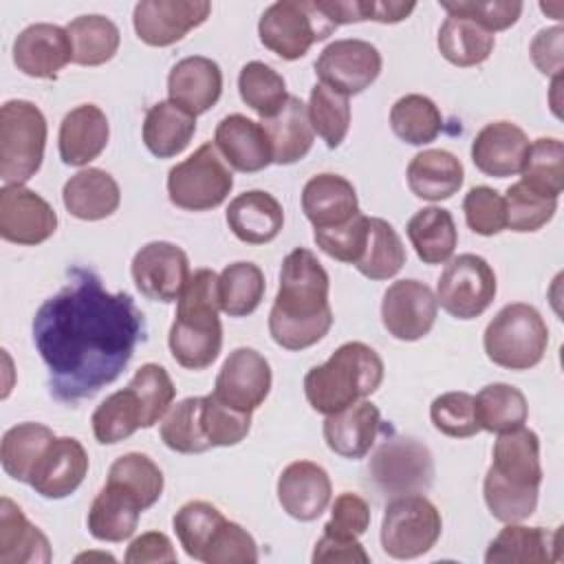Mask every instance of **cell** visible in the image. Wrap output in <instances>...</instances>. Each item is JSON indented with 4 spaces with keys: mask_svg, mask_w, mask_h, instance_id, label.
I'll use <instances>...</instances> for the list:
<instances>
[{
    "mask_svg": "<svg viewBox=\"0 0 564 564\" xmlns=\"http://www.w3.org/2000/svg\"><path fill=\"white\" fill-rule=\"evenodd\" d=\"M145 337V317L134 300L104 289L99 275L75 267L68 282L33 317V344L48 368L57 401L77 403L112 383Z\"/></svg>",
    "mask_w": 564,
    "mask_h": 564,
    "instance_id": "6da1fadb",
    "label": "cell"
},
{
    "mask_svg": "<svg viewBox=\"0 0 564 564\" xmlns=\"http://www.w3.org/2000/svg\"><path fill=\"white\" fill-rule=\"evenodd\" d=\"M330 280L317 256L293 249L280 269V286L269 313V333L286 350H304L324 339L333 326Z\"/></svg>",
    "mask_w": 564,
    "mask_h": 564,
    "instance_id": "7a4b0ae2",
    "label": "cell"
},
{
    "mask_svg": "<svg viewBox=\"0 0 564 564\" xmlns=\"http://www.w3.org/2000/svg\"><path fill=\"white\" fill-rule=\"evenodd\" d=\"M542 482L540 438L529 427L498 434L494 460L482 482L489 513L500 522H522L533 516Z\"/></svg>",
    "mask_w": 564,
    "mask_h": 564,
    "instance_id": "3957f363",
    "label": "cell"
},
{
    "mask_svg": "<svg viewBox=\"0 0 564 564\" xmlns=\"http://www.w3.org/2000/svg\"><path fill=\"white\" fill-rule=\"evenodd\" d=\"M218 275L212 269L189 273L176 300V315L167 335L174 361L187 370L209 368L223 348Z\"/></svg>",
    "mask_w": 564,
    "mask_h": 564,
    "instance_id": "277c9868",
    "label": "cell"
},
{
    "mask_svg": "<svg viewBox=\"0 0 564 564\" xmlns=\"http://www.w3.org/2000/svg\"><path fill=\"white\" fill-rule=\"evenodd\" d=\"M383 381V361L364 341L341 344L322 366L304 377V394L319 414H335L366 397Z\"/></svg>",
    "mask_w": 564,
    "mask_h": 564,
    "instance_id": "5b68a950",
    "label": "cell"
},
{
    "mask_svg": "<svg viewBox=\"0 0 564 564\" xmlns=\"http://www.w3.org/2000/svg\"><path fill=\"white\" fill-rule=\"evenodd\" d=\"M487 357L507 370L538 366L549 346V328L538 308L524 302L502 306L485 328Z\"/></svg>",
    "mask_w": 564,
    "mask_h": 564,
    "instance_id": "8992f818",
    "label": "cell"
},
{
    "mask_svg": "<svg viewBox=\"0 0 564 564\" xmlns=\"http://www.w3.org/2000/svg\"><path fill=\"white\" fill-rule=\"evenodd\" d=\"M337 29L322 0H280L264 9L258 22L260 42L278 57L293 62L308 53L315 42Z\"/></svg>",
    "mask_w": 564,
    "mask_h": 564,
    "instance_id": "52a82bcc",
    "label": "cell"
},
{
    "mask_svg": "<svg viewBox=\"0 0 564 564\" xmlns=\"http://www.w3.org/2000/svg\"><path fill=\"white\" fill-rule=\"evenodd\" d=\"M46 119L26 99H9L0 108V178L4 185H24L42 165Z\"/></svg>",
    "mask_w": 564,
    "mask_h": 564,
    "instance_id": "ba28073f",
    "label": "cell"
},
{
    "mask_svg": "<svg viewBox=\"0 0 564 564\" xmlns=\"http://www.w3.org/2000/svg\"><path fill=\"white\" fill-rule=\"evenodd\" d=\"M231 187L234 174L212 141L167 172V196L172 205L187 212H207L223 205Z\"/></svg>",
    "mask_w": 564,
    "mask_h": 564,
    "instance_id": "9c48e42d",
    "label": "cell"
},
{
    "mask_svg": "<svg viewBox=\"0 0 564 564\" xmlns=\"http://www.w3.org/2000/svg\"><path fill=\"white\" fill-rule=\"evenodd\" d=\"M441 531V513L423 494H401L383 511L381 546L394 560H414L432 551Z\"/></svg>",
    "mask_w": 564,
    "mask_h": 564,
    "instance_id": "30bf717a",
    "label": "cell"
},
{
    "mask_svg": "<svg viewBox=\"0 0 564 564\" xmlns=\"http://www.w3.org/2000/svg\"><path fill=\"white\" fill-rule=\"evenodd\" d=\"M496 273L476 253H460L447 262L436 284V302L456 319L482 315L496 297Z\"/></svg>",
    "mask_w": 564,
    "mask_h": 564,
    "instance_id": "8fae6325",
    "label": "cell"
},
{
    "mask_svg": "<svg viewBox=\"0 0 564 564\" xmlns=\"http://www.w3.org/2000/svg\"><path fill=\"white\" fill-rule=\"evenodd\" d=\"M370 476L386 494H421L434 478L432 454L414 438H388L370 460Z\"/></svg>",
    "mask_w": 564,
    "mask_h": 564,
    "instance_id": "7c38bea8",
    "label": "cell"
},
{
    "mask_svg": "<svg viewBox=\"0 0 564 564\" xmlns=\"http://www.w3.org/2000/svg\"><path fill=\"white\" fill-rule=\"evenodd\" d=\"M381 73V53L357 37L330 42L315 62L319 84L350 97L364 93Z\"/></svg>",
    "mask_w": 564,
    "mask_h": 564,
    "instance_id": "4fadbf2b",
    "label": "cell"
},
{
    "mask_svg": "<svg viewBox=\"0 0 564 564\" xmlns=\"http://www.w3.org/2000/svg\"><path fill=\"white\" fill-rule=\"evenodd\" d=\"M130 271L141 295L152 302H174L189 280V260L174 242L154 240L134 253Z\"/></svg>",
    "mask_w": 564,
    "mask_h": 564,
    "instance_id": "5bb4252c",
    "label": "cell"
},
{
    "mask_svg": "<svg viewBox=\"0 0 564 564\" xmlns=\"http://www.w3.org/2000/svg\"><path fill=\"white\" fill-rule=\"evenodd\" d=\"M438 313L432 289L419 280H397L381 300V322L399 341H416L425 337Z\"/></svg>",
    "mask_w": 564,
    "mask_h": 564,
    "instance_id": "9a60e30c",
    "label": "cell"
},
{
    "mask_svg": "<svg viewBox=\"0 0 564 564\" xmlns=\"http://www.w3.org/2000/svg\"><path fill=\"white\" fill-rule=\"evenodd\" d=\"M209 13L207 0H143L134 7L132 24L148 46H170L200 26Z\"/></svg>",
    "mask_w": 564,
    "mask_h": 564,
    "instance_id": "2e32d148",
    "label": "cell"
},
{
    "mask_svg": "<svg viewBox=\"0 0 564 564\" xmlns=\"http://www.w3.org/2000/svg\"><path fill=\"white\" fill-rule=\"evenodd\" d=\"M57 229V214L37 192L24 185L0 189V236L15 245H40Z\"/></svg>",
    "mask_w": 564,
    "mask_h": 564,
    "instance_id": "e0dca14e",
    "label": "cell"
},
{
    "mask_svg": "<svg viewBox=\"0 0 564 564\" xmlns=\"http://www.w3.org/2000/svg\"><path fill=\"white\" fill-rule=\"evenodd\" d=\"M271 381L269 361L258 350L240 346L225 359L214 383V394L236 410L253 412L269 397Z\"/></svg>",
    "mask_w": 564,
    "mask_h": 564,
    "instance_id": "ac0fdd59",
    "label": "cell"
},
{
    "mask_svg": "<svg viewBox=\"0 0 564 564\" xmlns=\"http://www.w3.org/2000/svg\"><path fill=\"white\" fill-rule=\"evenodd\" d=\"M88 474V454L73 436H55L37 458L29 485L48 500L70 496Z\"/></svg>",
    "mask_w": 564,
    "mask_h": 564,
    "instance_id": "d6986e66",
    "label": "cell"
},
{
    "mask_svg": "<svg viewBox=\"0 0 564 564\" xmlns=\"http://www.w3.org/2000/svg\"><path fill=\"white\" fill-rule=\"evenodd\" d=\"M68 62H73V44L68 31L57 24H31L13 42V64L29 77L55 79Z\"/></svg>",
    "mask_w": 564,
    "mask_h": 564,
    "instance_id": "ffe728a7",
    "label": "cell"
},
{
    "mask_svg": "<svg viewBox=\"0 0 564 564\" xmlns=\"http://www.w3.org/2000/svg\"><path fill=\"white\" fill-rule=\"evenodd\" d=\"M330 494L333 487L326 469L313 460H295L278 478V500L300 522L319 518L330 502Z\"/></svg>",
    "mask_w": 564,
    "mask_h": 564,
    "instance_id": "44dd1931",
    "label": "cell"
},
{
    "mask_svg": "<svg viewBox=\"0 0 564 564\" xmlns=\"http://www.w3.org/2000/svg\"><path fill=\"white\" fill-rule=\"evenodd\" d=\"M529 145L522 128L511 121H494L474 137L471 161L482 174L507 178L520 174Z\"/></svg>",
    "mask_w": 564,
    "mask_h": 564,
    "instance_id": "7402d4cb",
    "label": "cell"
},
{
    "mask_svg": "<svg viewBox=\"0 0 564 564\" xmlns=\"http://www.w3.org/2000/svg\"><path fill=\"white\" fill-rule=\"evenodd\" d=\"M214 145L225 163L238 172H260L273 163L271 143L262 123L245 115H227L214 132Z\"/></svg>",
    "mask_w": 564,
    "mask_h": 564,
    "instance_id": "603a6c76",
    "label": "cell"
},
{
    "mask_svg": "<svg viewBox=\"0 0 564 564\" xmlns=\"http://www.w3.org/2000/svg\"><path fill=\"white\" fill-rule=\"evenodd\" d=\"M302 212L315 229L346 225L359 214L357 192L352 183L339 174H315L302 189Z\"/></svg>",
    "mask_w": 564,
    "mask_h": 564,
    "instance_id": "cb8c5ba5",
    "label": "cell"
},
{
    "mask_svg": "<svg viewBox=\"0 0 564 564\" xmlns=\"http://www.w3.org/2000/svg\"><path fill=\"white\" fill-rule=\"evenodd\" d=\"M108 137L110 126L106 112L95 104H82L66 112L59 123V159L73 167L88 165L106 150Z\"/></svg>",
    "mask_w": 564,
    "mask_h": 564,
    "instance_id": "d4e9b609",
    "label": "cell"
},
{
    "mask_svg": "<svg viewBox=\"0 0 564 564\" xmlns=\"http://www.w3.org/2000/svg\"><path fill=\"white\" fill-rule=\"evenodd\" d=\"M223 93V73L220 66L203 55L183 57L176 62L167 75V95L170 101L183 106L192 115H203Z\"/></svg>",
    "mask_w": 564,
    "mask_h": 564,
    "instance_id": "484cf974",
    "label": "cell"
},
{
    "mask_svg": "<svg viewBox=\"0 0 564 564\" xmlns=\"http://www.w3.org/2000/svg\"><path fill=\"white\" fill-rule=\"evenodd\" d=\"M381 425L379 408L366 399L328 414L324 421V441L341 458H364L377 441Z\"/></svg>",
    "mask_w": 564,
    "mask_h": 564,
    "instance_id": "4316f807",
    "label": "cell"
},
{
    "mask_svg": "<svg viewBox=\"0 0 564 564\" xmlns=\"http://www.w3.org/2000/svg\"><path fill=\"white\" fill-rule=\"evenodd\" d=\"M225 218L234 236L247 245L271 242L284 225L280 200L262 189H249L231 198Z\"/></svg>",
    "mask_w": 564,
    "mask_h": 564,
    "instance_id": "83f0119b",
    "label": "cell"
},
{
    "mask_svg": "<svg viewBox=\"0 0 564 564\" xmlns=\"http://www.w3.org/2000/svg\"><path fill=\"white\" fill-rule=\"evenodd\" d=\"M141 511L145 509L130 489L106 480L88 509V531L101 542H123L137 531Z\"/></svg>",
    "mask_w": 564,
    "mask_h": 564,
    "instance_id": "f1b7e54d",
    "label": "cell"
},
{
    "mask_svg": "<svg viewBox=\"0 0 564 564\" xmlns=\"http://www.w3.org/2000/svg\"><path fill=\"white\" fill-rule=\"evenodd\" d=\"M560 529L546 531L542 527H524L507 522V527L489 542L487 564H544L557 560Z\"/></svg>",
    "mask_w": 564,
    "mask_h": 564,
    "instance_id": "f546056e",
    "label": "cell"
},
{
    "mask_svg": "<svg viewBox=\"0 0 564 564\" xmlns=\"http://www.w3.org/2000/svg\"><path fill=\"white\" fill-rule=\"evenodd\" d=\"M62 200L70 216L79 220H101L117 212L121 189L106 170L86 167L64 183Z\"/></svg>",
    "mask_w": 564,
    "mask_h": 564,
    "instance_id": "4dcf8cb0",
    "label": "cell"
},
{
    "mask_svg": "<svg viewBox=\"0 0 564 564\" xmlns=\"http://www.w3.org/2000/svg\"><path fill=\"white\" fill-rule=\"evenodd\" d=\"M53 551L48 538L26 520L22 509L0 500V564H48Z\"/></svg>",
    "mask_w": 564,
    "mask_h": 564,
    "instance_id": "1f68e13d",
    "label": "cell"
},
{
    "mask_svg": "<svg viewBox=\"0 0 564 564\" xmlns=\"http://www.w3.org/2000/svg\"><path fill=\"white\" fill-rule=\"evenodd\" d=\"M260 123L269 137L273 163L291 165L311 152L315 132L308 119V108L300 97L291 95L275 117L262 119Z\"/></svg>",
    "mask_w": 564,
    "mask_h": 564,
    "instance_id": "d6a6232c",
    "label": "cell"
},
{
    "mask_svg": "<svg viewBox=\"0 0 564 564\" xmlns=\"http://www.w3.org/2000/svg\"><path fill=\"white\" fill-rule=\"evenodd\" d=\"M405 176L408 187L416 198L438 203L460 189L465 170L447 150H423L412 156Z\"/></svg>",
    "mask_w": 564,
    "mask_h": 564,
    "instance_id": "836d02e7",
    "label": "cell"
},
{
    "mask_svg": "<svg viewBox=\"0 0 564 564\" xmlns=\"http://www.w3.org/2000/svg\"><path fill=\"white\" fill-rule=\"evenodd\" d=\"M196 132V115L165 99L148 108L143 119V143L159 159L181 154Z\"/></svg>",
    "mask_w": 564,
    "mask_h": 564,
    "instance_id": "e575fe53",
    "label": "cell"
},
{
    "mask_svg": "<svg viewBox=\"0 0 564 564\" xmlns=\"http://www.w3.org/2000/svg\"><path fill=\"white\" fill-rule=\"evenodd\" d=\"M408 238L425 264H443L458 245L454 218L443 207H423L408 220Z\"/></svg>",
    "mask_w": 564,
    "mask_h": 564,
    "instance_id": "d590c367",
    "label": "cell"
},
{
    "mask_svg": "<svg viewBox=\"0 0 564 564\" xmlns=\"http://www.w3.org/2000/svg\"><path fill=\"white\" fill-rule=\"evenodd\" d=\"M476 423L485 432H511L527 423V397L509 383H489L474 397Z\"/></svg>",
    "mask_w": 564,
    "mask_h": 564,
    "instance_id": "8d00e7d4",
    "label": "cell"
},
{
    "mask_svg": "<svg viewBox=\"0 0 564 564\" xmlns=\"http://www.w3.org/2000/svg\"><path fill=\"white\" fill-rule=\"evenodd\" d=\"M73 44V62L79 66H99L119 51L121 33L106 15H79L66 26Z\"/></svg>",
    "mask_w": 564,
    "mask_h": 564,
    "instance_id": "74e56055",
    "label": "cell"
},
{
    "mask_svg": "<svg viewBox=\"0 0 564 564\" xmlns=\"http://www.w3.org/2000/svg\"><path fill=\"white\" fill-rule=\"evenodd\" d=\"M441 55L454 66H476L489 59L494 51V33L485 31L467 18L447 15L436 37Z\"/></svg>",
    "mask_w": 564,
    "mask_h": 564,
    "instance_id": "f35d334b",
    "label": "cell"
},
{
    "mask_svg": "<svg viewBox=\"0 0 564 564\" xmlns=\"http://www.w3.org/2000/svg\"><path fill=\"white\" fill-rule=\"evenodd\" d=\"M53 438L55 434L51 427L31 421L18 423L11 430H7L0 445V463L7 476L29 485L37 458Z\"/></svg>",
    "mask_w": 564,
    "mask_h": 564,
    "instance_id": "ab89813d",
    "label": "cell"
},
{
    "mask_svg": "<svg viewBox=\"0 0 564 564\" xmlns=\"http://www.w3.org/2000/svg\"><path fill=\"white\" fill-rule=\"evenodd\" d=\"M405 264V247L397 229L383 218H368V238L355 269L370 280L394 278Z\"/></svg>",
    "mask_w": 564,
    "mask_h": 564,
    "instance_id": "60d3db41",
    "label": "cell"
},
{
    "mask_svg": "<svg viewBox=\"0 0 564 564\" xmlns=\"http://www.w3.org/2000/svg\"><path fill=\"white\" fill-rule=\"evenodd\" d=\"M264 289V273L258 264L245 260L227 264L218 275L220 311L229 317H247L260 306Z\"/></svg>",
    "mask_w": 564,
    "mask_h": 564,
    "instance_id": "b9f144b4",
    "label": "cell"
},
{
    "mask_svg": "<svg viewBox=\"0 0 564 564\" xmlns=\"http://www.w3.org/2000/svg\"><path fill=\"white\" fill-rule=\"evenodd\" d=\"M390 126L401 141L410 145H425L441 134L443 117L438 106L430 97L412 93V95L399 97L392 104Z\"/></svg>",
    "mask_w": 564,
    "mask_h": 564,
    "instance_id": "7bdbcfd3",
    "label": "cell"
},
{
    "mask_svg": "<svg viewBox=\"0 0 564 564\" xmlns=\"http://www.w3.org/2000/svg\"><path fill=\"white\" fill-rule=\"evenodd\" d=\"M93 434L101 445H115L132 436L143 427V412L134 390L128 386L123 390L106 397L93 412Z\"/></svg>",
    "mask_w": 564,
    "mask_h": 564,
    "instance_id": "ee69618b",
    "label": "cell"
},
{
    "mask_svg": "<svg viewBox=\"0 0 564 564\" xmlns=\"http://www.w3.org/2000/svg\"><path fill=\"white\" fill-rule=\"evenodd\" d=\"M238 93L240 99L262 119L275 117L291 97L286 93L284 77L264 62H247L240 68Z\"/></svg>",
    "mask_w": 564,
    "mask_h": 564,
    "instance_id": "f6af8a7d",
    "label": "cell"
},
{
    "mask_svg": "<svg viewBox=\"0 0 564 564\" xmlns=\"http://www.w3.org/2000/svg\"><path fill=\"white\" fill-rule=\"evenodd\" d=\"M522 183L531 189L557 198L564 189V145L555 137H540L529 145L520 170Z\"/></svg>",
    "mask_w": 564,
    "mask_h": 564,
    "instance_id": "bcb514c9",
    "label": "cell"
},
{
    "mask_svg": "<svg viewBox=\"0 0 564 564\" xmlns=\"http://www.w3.org/2000/svg\"><path fill=\"white\" fill-rule=\"evenodd\" d=\"M200 401L203 397H187L172 405L161 421V441L178 454H203L212 449L200 423Z\"/></svg>",
    "mask_w": 564,
    "mask_h": 564,
    "instance_id": "7dc6e473",
    "label": "cell"
},
{
    "mask_svg": "<svg viewBox=\"0 0 564 564\" xmlns=\"http://www.w3.org/2000/svg\"><path fill=\"white\" fill-rule=\"evenodd\" d=\"M225 522V516L218 507L205 500H189L174 513V531L183 551L192 560H203L214 533Z\"/></svg>",
    "mask_w": 564,
    "mask_h": 564,
    "instance_id": "c3c4849f",
    "label": "cell"
},
{
    "mask_svg": "<svg viewBox=\"0 0 564 564\" xmlns=\"http://www.w3.org/2000/svg\"><path fill=\"white\" fill-rule=\"evenodd\" d=\"M306 108L313 132H317L328 148H339L350 128L348 97L324 84H315Z\"/></svg>",
    "mask_w": 564,
    "mask_h": 564,
    "instance_id": "681fc988",
    "label": "cell"
},
{
    "mask_svg": "<svg viewBox=\"0 0 564 564\" xmlns=\"http://www.w3.org/2000/svg\"><path fill=\"white\" fill-rule=\"evenodd\" d=\"M108 480L130 489L143 505L150 509L163 494V471L159 465L141 452H128L119 456L108 471Z\"/></svg>",
    "mask_w": 564,
    "mask_h": 564,
    "instance_id": "f907efd6",
    "label": "cell"
},
{
    "mask_svg": "<svg viewBox=\"0 0 564 564\" xmlns=\"http://www.w3.org/2000/svg\"><path fill=\"white\" fill-rule=\"evenodd\" d=\"M502 198H505L507 227L518 234L542 229L555 216V209H557V198L544 196L531 189L529 185H524L522 181L513 183Z\"/></svg>",
    "mask_w": 564,
    "mask_h": 564,
    "instance_id": "816d5d0a",
    "label": "cell"
},
{
    "mask_svg": "<svg viewBox=\"0 0 564 564\" xmlns=\"http://www.w3.org/2000/svg\"><path fill=\"white\" fill-rule=\"evenodd\" d=\"M128 386L134 390L141 403L143 427H152L154 423H159L167 414L176 397V388L167 370L159 364H143Z\"/></svg>",
    "mask_w": 564,
    "mask_h": 564,
    "instance_id": "f5cc1de1",
    "label": "cell"
},
{
    "mask_svg": "<svg viewBox=\"0 0 564 564\" xmlns=\"http://www.w3.org/2000/svg\"><path fill=\"white\" fill-rule=\"evenodd\" d=\"M200 423L212 447H231L249 434L251 412L236 410L212 392L200 401Z\"/></svg>",
    "mask_w": 564,
    "mask_h": 564,
    "instance_id": "db71d44e",
    "label": "cell"
},
{
    "mask_svg": "<svg viewBox=\"0 0 564 564\" xmlns=\"http://www.w3.org/2000/svg\"><path fill=\"white\" fill-rule=\"evenodd\" d=\"M434 427L452 438H469L480 432L474 414V397L469 392H445L430 405Z\"/></svg>",
    "mask_w": 564,
    "mask_h": 564,
    "instance_id": "11a10c76",
    "label": "cell"
},
{
    "mask_svg": "<svg viewBox=\"0 0 564 564\" xmlns=\"http://www.w3.org/2000/svg\"><path fill=\"white\" fill-rule=\"evenodd\" d=\"M328 15L337 26L350 22L375 20L383 24H397L414 11V2H381V0H322Z\"/></svg>",
    "mask_w": 564,
    "mask_h": 564,
    "instance_id": "9f6ffc18",
    "label": "cell"
},
{
    "mask_svg": "<svg viewBox=\"0 0 564 564\" xmlns=\"http://www.w3.org/2000/svg\"><path fill=\"white\" fill-rule=\"evenodd\" d=\"M441 7L447 15L467 18L489 33L513 26L522 13V2L518 0H452L441 2Z\"/></svg>",
    "mask_w": 564,
    "mask_h": 564,
    "instance_id": "6f0895ef",
    "label": "cell"
},
{
    "mask_svg": "<svg viewBox=\"0 0 564 564\" xmlns=\"http://www.w3.org/2000/svg\"><path fill=\"white\" fill-rule=\"evenodd\" d=\"M205 564H253L258 562V544L253 535L238 522L225 518L214 533L203 560Z\"/></svg>",
    "mask_w": 564,
    "mask_h": 564,
    "instance_id": "680465c9",
    "label": "cell"
},
{
    "mask_svg": "<svg viewBox=\"0 0 564 564\" xmlns=\"http://www.w3.org/2000/svg\"><path fill=\"white\" fill-rule=\"evenodd\" d=\"M366 238H368V216H364L361 212L355 218H350L346 225L313 231L315 245L326 256L346 264H355L361 258Z\"/></svg>",
    "mask_w": 564,
    "mask_h": 564,
    "instance_id": "91938a15",
    "label": "cell"
},
{
    "mask_svg": "<svg viewBox=\"0 0 564 564\" xmlns=\"http://www.w3.org/2000/svg\"><path fill=\"white\" fill-rule=\"evenodd\" d=\"M463 212L467 227L478 236H496L507 227L505 198L487 185H476L465 194Z\"/></svg>",
    "mask_w": 564,
    "mask_h": 564,
    "instance_id": "94428289",
    "label": "cell"
},
{
    "mask_svg": "<svg viewBox=\"0 0 564 564\" xmlns=\"http://www.w3.org/2000/svg\"><path fill=\"white\" fill-rule=\"evenodd\" d=\"M370 507L368 502L352 491H344L335 498L330 520L324 524V533L339 538H359L368 531Z\"/></svg>",
    "mask_w": 564,
    "mask_h": 564,
    "instance_id": "6125c7cd",
    "label": "cell"
},
{
    "mask_svg": "<svg viewBox=\"0 0 564 564\" xmlns=\"http://www.w3.org/2000/svg\"><path fill=\"white\" fill-rule=\"evenodd\" d=\"M564 29L551 26L538 31V35L531 42V59L535 68L542 75L562 77V64H564Z\"/></svg>",
    "mask_w": 564,
    "mask_h": 564,
    "instance_id": "be15d7a7",
    "label": "cell"
},
{
    "mask_svg": "<svg viewBox=\"0 0 564 564\" xmlns=\"http://www.w3.org/2000/svg\"><path fill=\"white\" fill-rule=\"evenodd\" d=\"M311 560L315 564L322 562H344V564H368L370 555L366 553V549L361 546V542L357 538H339L333 533H324L313 549Z\"/></svg>",
    "mask_w": 564,
    "mask_h": 564,
    "instance_id": "e7e4bbea",
    "label": "cell"
},
{
    "mask_svg": "<svg viewBox=\"0 0 564 564\" xmlns=\"http://www.w3.org/2000/svg\"><path fill=\"white\" fill-rule=\"evenodd\" d=\"M128 564H148V562H176V551L170 538L161 531H148L134 538L123 557Z\"/></svg>",
    "mask_w": 564,
    "mask_h": 564,
    "instance_id": "03108f58",
    "label": "cell"
},
{
    "mask_svg": "<svg viewBox=\"0 0 564 564\" xmlns=\"http://www.w3.org/2000/svg\"><path fill=\"white\" fill-rule=\"evenodd\" d=\"M540 9H542V11H555L553 18H555V20H562V9H564L562 2H553V4H544V2H542Z\"/></svg>",
    "mask_w": 564,
    "mask_h": 564,
    "instance_id": "003e7915",
    "label": "cell"
}]
</instances>
